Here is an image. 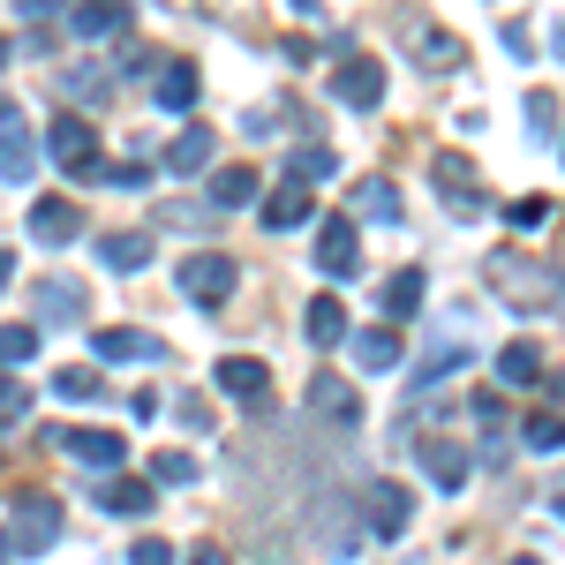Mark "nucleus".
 Returning a JSON list of instances; mask_svg holds the SVG:
<instances>
[{"label": "nucleus", "mask_w": 565, "mask_h": 565, "mask_svg": "<svg viewBox=\"0 0 565 565\" xmlns=\"http://www.w3.org/2000/svg\"><path fill=\"white\" fill-rule=\"evenodd\" d=\"M490 287H498L513 309L535 317V309H551L565 295V271H558V264H535L527 249H498V257H490Z\"/></svg>", "instance_id": "nucleus-1"}, {"label": "nucleus", "mask_w": 565, "mask_h": 565, "mask_svg": "<svg viewBox=\"0 0 565 565\" xmlns=\"http://www.w3.org/2000/svg\"><path fill=\"white\" fill-rule=\"evenodd\" d=\"M234 287H242V264L218 257V249H196V257L181 264V295L196 309H226L234 302Z\"/></svg>", "instance_id": "nucleus-2"}, {"label": "nucleus", "mask_w": 565, "mask_h": 565, "mask_svg": "<svg viewBox=\"0 0 565 565\" xmlns=\"http://www.w3.org/2000/svg\"><path fill=\"white\" fill-rule=\"evenodd\" d=\"M0 535H8V551L39 558V551H53V543H61V505H53V498H15Z\"/></svg>", "instance_id": "nucleus-3"}, {"label": "nucleus", "mask_w": 565, "mask_h": 565, "mask_svg": "<svg viewBox=\"0 0 565 565\" xmlns=\"http://www.w3.org/2000/svg\"><path fill=\"white\" fill-rule=\"evenodd\" d=\"M45 159H53L61 174H84V181H98V167H106V159H98V136H90L84 114H61V121L45 129Z\"/></svg>", "instance_id": "nucleus-4"}, {"label": "nucleus", "mask_w": 565, "mask_h": 565, "mask_svg": "<svg viewBox=\"0 0 565 565\" xmlns=\"http://www.w3.org/2000/svg\"><path fill=\"white\" fill-rule=\"evenodd\" d=\"M407 521H415V490H407V482H370V490H362V535L399 543Z\"/></svg>", "instance_id": "nucleus-5"}, {"label": "nucleus", "mask_w": 565, "mask_h": 565, "mask_svg": "<svg viewBox=\"0 0 565 565\" xmlns=\"http://www.w3.org/2000/svg\"><path fill=\"white\" fill-rule=\"evenodd\" d=\"M332 98H340V106H354V114L385 106V61H377V53H348V61L332 68Z\"/></svg>", "instance_id": "nucleus-6"}, {"label": "nucleus", "mask_w": 565, "mask_h": 565, "mask_svg": "<svg viewBox=\"0 0 565 565\" xmlns=\"http://www.w3.org/2000/svg\"><path fill=\"white\" fill-rule=\"evenodd\" d=\"M317 271L324 279H354L362 271V234H354V218H317Z\"/></svg>", "instance_id": "nucleus-7"}, {"label": "nucleus", "mask_w": 565, "mask_h": 565, "mask_svg": "<svg viewBox=\"0 0 565 565\" xmlns=\"http://www.w3.org/2000/svg\"><path fill=\"white\" fill-rule=\"evenodd\" d=\"M399 45H407V53H415V68H460V61H468V45L452 39V31H437V23H423V15H407V23H399Z\"/></svg>", "instance_id": "nucleus-8"}, {"label": "nucleus", "mask_w": 565, "mask_h": 565, "mask_svg": "<svg viewBox=\"0 0 565 565\" xmlns=\"http://www.w3.org/2000/svg\"><path fill=\"white\" fill-rule=\"evenodd\" d=\"M39 167V151H31V121H23V106L0 90V181H31Z\"/></svg>", "instance_id": "nucleus-9"}, {"label": "nucleus", "mask_w": 565, "mask_h": 565, "mask_svg": "<svg viewBox=\"0 0 565 565\" xmlns=\"http://www.w3.org/2000/svg\"><path fill=\"white\" fill-rule=\"evenodd\" d=\"M430 181L445 189L452 218H476V212H482V181H476V167H468L460 151H437V159H430Z\"/></svg>", "instance_id": "nucleus-10"}, {"label": "nucleus", "mask_w": 565, "mask_h": 565, "mask_svg": "<svg viewBox=\"0 0 565 565\" xmlns=\"http://www.w3.org/2000/svg\"><path fill=\"white\" fill-rule=\"evenodd\" d=\"M76 234H84V204H76V196H39V204H31V242L68 249Z\"/></svg>", "instance_id": "nucleus-11"}, {"label": "nucleus", "mask_w": 565, "mask_h": 565, "mask_svg": "<svg viewBox=\"0 0 565 565\" xmlns=\"http://www.w3.org/2000/svg\"><path fill=\"white\" fill-rule=\"evenodd\" d=\"M309 415H324V423H340V430H354L362 423V392L348 385V377H309Z\"/></svg>", "instance_id": "nucleus-12"}, {"label": "nucleus", "mask_w": 565, "mask_h": 565, "mask_svg": "<svg viewBox=\"0 0 565 565\" xmlns=\"http://www.w3.org/2000/svg\"><path fill=\"white\" fill-rule=\"evenodd\" d=\"M98 505L121 513V521H143V513H159V482L151 476H106L98 482Z\"/></svg>", "instance_id": "nucleus-13"}, {"label": "nucleus", "mask_w": 565, "mask_h": 565, "mask_svg": "<svg viewBox=\"0 0 565 565\" xmlns=\"http://www.w3.org/2000/svg\"><path fill=\"white\" fill-rule=\"evenodd\" d=\"M90 348H98V362H159L167 340H159V332H129V324H98Z\"/></svg>", "instance_id": "nucleus-14"}, {"label": "nucleus", "mask_w": 565, "mask_h": 565, "mask_svg": "<svg viewBox=\"0 0 565 565\" xmlns=\"http://www.w3.org/2000/svg\"><path fill=\"white\" fill-rule=\"evenodd\" d=\"M53 445H61L68 460L98 468V476H114V468H121V452H129V445H121L114 430H53Z\"/></svg>", "instance_id": "nucleus-15"}, {"label": "nucleus", "mask_w": 565, "mask_h": 565, "mask_svg": "<svg viewBox=\"0 0 565 565\" xmlns=\"http://www.w3.org/2000/svg\"><path fill=\"white\" fill-rule=\"evenodd\" d=\"M212 385L226 392V399H242V407H264V399H271V392H264L271 377H264V362H257V354H226V362L212 370Z\"/></svg>", "instance_id": "nucleus-16"}, {"label": "nucleus", "mask_w": 565, "mask_h": 565, "mask_svg": "<svg viewBox=\"0 0 565 565\" xmlns=\"http://www.w3.org/2000/svg\"><path fill=\"white\" fill-rule=\"evenodd\" d=\"M415 460H423V476H430L437 490H460V482H468V445H452V437H423Z\"/></svg>", "instance_id": "nucleus-17"}, {"label": "nucleus", "mask_w": 565, "mask_h": 565, "mask_svg": "<svg viewBox=\"0 0 565 565\" xmlns=\"http://www.w3.org/2000/svg\"><path fill=\"white\" fill-rule=\"evenodd\" d=\"M98 264L121 271V279L143 271V264H151V234H143V226H114V234H98Z\"/></svg>", "instance_id": "nucleus-18"}, {"label": "nucleus", "mask_w": 565, "mask_h": 565, "mask_svg": "<svg viewBox=\"0 0 565 565\" xmlns=\"http://www.w3.org/2000/svg\"><path fill=\"white\" fill-rule=\"evenodd\" d=\"M309 218H317V196H309L302 181H279V189L264 196V226H279V234H287V226H309Z\"/></svg>", "instance_id": "nucleus-19"}, {"label": "nucleus", "mask_w": 565, "mask_h": 565, "mask_svg": "<svg viewBox=\"0 0 565 565\" xmlns=\"http://www.w3.org/2000/svg\"><path fill=\"white\" fill-rule=\"evenodd\" d=\"M159 106H167V114H189V106H196V90H204V76H196V61H159Z\"/></svg>", "instance_id": "nucleus-20"}, {"label": "nucleus", "mask_w": 565, "mask_h": 565, "mask_svg": "<svg viewBox=\"0 0 565 565\" xmlns=\"http://www.w3.org/2000/svg\"><path fill=\"white\" fill-rule=\"evenodd\" d=\"M121 23H129V0H76V15H68L76 39H114Z\"/></svg>", "instance_id": "nucleus-21"}, {"label": "nucleus", "mask_w": 565, "mask_h": 565, "mask_svg": "<svg viewBox=\"0 0 565 565\" xmlns=\"http://www.w3.org/2000/svg\"><path fill=\"white\" fill-rule=\"evenodd\" d=\"M212 143H218V136L204 129V121H196V129H181L174 143H167V174H204V167H212Z\"/></svg>", "instance_id": "nucleus-22"}, {"label": "nucleus", "mask_w": 565, "mask_h": 565, "mask_svg": "<svg viewBox=\"0 0 565 565\" xmlns=\"http://www.w3.org/2000/svg\"><path fill=\"white\" fill-rule=\"evenodd\" d=\"M212 212H242L249 196H257V167H212Z\"/></svg>", "instance_id": "nucleus-23"}, {"label": "nucleus", "mask_w": 565, "mask_h": 565, "mask_svg": "<svg viewBox=\"0 0 565 565\" xmlns=\"http://www.w3.org/2000/svg\"><path fill=\"white\" fill-rule=\"evenodd\" d=\"M302 332H309V348H340L348 340V309H340V295H317L302 317Z\"/></svg>", "instance_id": "nucleus-24"}, {"label": "nucleus", "mask_w": 565, "mask_h": 565, "mask_svg": "<svg viewBox=\"0 0 565 565\" xmlns=\"http://www.w3.org/2000/svg\"><path fill=\"white\" fill-rule=\"evenodd\" d=\"M423 295H430V279H423L415 264H407V271H392V279H385V317H392V324H407V317L423 309Z\"/></svg>", "instance_id": "nucleus-25"}, {"label": "nucleus", "mask_w": 565, "mask_h": 565, "mask_svg": "<svg viewBox=\"0 0 565 565\" xmlns=\"http://www.w3.org/2000/svg\"><path fill=\"white\" fill-rule=\"evenodd\" d=\"M31 302H39V317H68V324H76V317L90 309V295L76 287V279H39V295H31Z\"/></svg>", "instance_id": "nucleus-26"}, {"label": "nucleus", "mask_w": 565, "mask_h": 565, "mask_svg": "<svg viewBox=\"0 0 565 565\" xmlns=\"http://www.w3.org/2000/svg\"><path fill=\"white\" fill-rule=\"evenodd\" d=\"M354 212H362V218H377V226H392V218H399V189H392L385 174L354 181Z\"/></svg>", "instance_id": "nucleus-27"}, {"label": "nucleus", "mask_w": 565, "mask_h": 565, "mask_svg": "<svg viewBox=\"0 0 565 565\" xmlns=\"http://www.w3.org/2000/svg\"><path fill=\"white\" fill-rule=\"evenodd\" d=\"M535 377H543V348L535 340H513L498 354V385H535Z\"/></svg>", "instance_id": "nucleus-28"}, {"label": "nucleus", "mask_w": 565, "mask_h": 565, "mask_svg": "<svg viewBox=\"0 0 565 565\" xmlns=\"http://www.w3.org/2000/svg\"><path fill=\"white\" fill-rule=\"evenodd\" d=\"M354 362H362V370H392V362H399V324L354 332Z\"/></svg>", "instance_id": "nucleus-29"}, {"label": "nucleus", "mask_w": 565, "mask_h": 565, "mask_svg": "<svg viewBox=\"0 0 565 565\" xmlns=\"http://www.w3.org/2000/svg\"><path fill=\"white\" fill-rule=\"evenodd\" d=\"M340 174V159H332V151H317V143H302V151H295V159H287V181H332Z\"/></svg>", "instance_id": "nucleus-30"}, {"label": "nucleus", "mask_w": 565, "mask_h": 565, "mask_svg": "<svg viewBox=\"0 0 565 565\" xmlns=\"http://www.w3.org/2000/svg\"><path fill=\"white\" fill-rule=\"evenodd\" d=\"M39 354V324H0V370H23Z\"/></svg>", "instance_id": "nucleus-31"}, {"label": "nucleus", "mask_w": 565, "mask_h": 565, "mask_svg": "<svg viewBox=\"0 0 565 565\" xmlns=\"http://www.w3.org/2000/svg\"><path fill=\"white\" fill-rule=\"evenodd\" d=\"M61 84H68V98H84V106H106V98H114V76H106V68H68Z\"/></svg>", "instance_id": "nucleus-32"}, {"label": "nucleus", "mask_w": 565, "mask_h": 565, "mask_svg": "<svg viewBox=\"0 0 565 565\" xmlns=\"http://www.w3.org/2000/svg\"><path fill=\"white\" fill-rule=\"evenodd\" d=\"M53 392H61L68 407H84V399H98V392H106V377H98V370H76V362H68V370L53 377Z\"/></svg>", "instance_id": "nucleus-33"}, {"label": "nucleus", "mask_w": 565, "mask_h": 565, "mask_svg": "<svg viewBox=\"0 0 565 565\" xmlns=\"http://www.w3.org/2000/svg\"><path fill=\"white\" fill-rule=\"evenodd\" d=\"M151 482H159V490H174V482H196V452H181V445H167V452L151 460Z\"/></svg>", "instance_id": "nucleus-34"}, {"label": "nucleus", "mask_w": 565, "mask_h": 565, "mask_svg": "<svg viewBox=\"0 0 565 565\" xmlns=\"http://www.w3.org/2000/svg\"><path fill=\"white\" fill-rule=\"evenodd\" d=\"M460 362H468V348H460V340H452V348H437V354H423V370H415V392H430L437 377H452Z\"/></svg>", "instance_id": "nucleus-35"}, {"label": "nucleus", "mask_w": 565, "mask_h": 565, "mask_svg": "<svg viewBox=\"0 0 565 565\" xmlns=\"http://www.w3.org/2000/svg\"><path fill=\"white\" fill-rule=\"evenodd\" d=\"M521 445H527V452H558V445H565V423H558V415H527V423H521Z\"/></svg>", "instance_id": "nucleus-36"}, {"label": "nucleus", "mask_w": 565, "mask_h": 565, "mask_svg": "<svg viewBox=\"0 0 565 565\" xmlns=\"http://www.w3.org/2000/svg\"><path fill=\"white\" fill-rule=\"evenodd\" d=\"M551 129H558V106H551V90H527V136H535V143H551Z\"/></svg>", "instance_id": "nucleus-37"}, {"label": "nucleus", "mask_w": 565, "mask_h": 565, "mask_svg": "<svg viewBox=\"0 0 565 565\" xmlns=\"http://www.w3.org/2000/svg\"><path fill=\"white\" fill-rule=\"evenodd\" d=\"M505 218H513L521 234H535V226L551 218V196H513V204H505Z\"/></svg>", "instance_id": "nucleus-38"}, {"label": "nucleus", "mask_w": 565, "mask_h": 565, "mask_svg": "<svg viewBox=\"0 0 565 565\" xmlns=\"http://www.w3.org/2000/svg\"><path fill=\"white\" fill-rule=\"evenodd\" d=\"M23 407H31V385H23L15 370H0V423H8V415L23 423Z\"/></svg>", "instance_id": "nucleus-39"}, {"label": "nucleus", "mask_w": 565, "mask_h": 565, "mask_svg": "<svg viewBox=\"0 0 565 565\" xmlns=\"http://www.w3.org/2000/svg\"><path fill=\"white\" fill-rule=\"evenodd\" d=\"M98 181H114V189H143L151 167H143V159H121V167H98Z\"/></svg>", "instance_id": "nucleus-40"}, {"label": "nucleus", "mask_w": 565, "mask_h": 565, "mask_svg": "<svg viewBox=\"0 0 565 565\" xmlns=\"http://www.w3.org/2000/svg\"><path fill=\"white\" fill-rule=\"evenodd\" d=\"M476 423L482 430H505V392H476Z\"/></svg>", "instance_id": "nucleus-41"}, {"label": "nucleus", "mask_w": 565, "mask_h": 565, "mask_svg": "<svg viewBox=\"0 0 565 565\" xmlns=\"http://www.w3.org/2000/svg\"><path fill=\"white\" fill-rule=\"evenodd\" d=\"M129 565H174V543H159V535H143L129 551Z\"/></svg>", "instance_id": "nucleus-42"}, {"label": "nucleus", "mask_w": 565, "mask_h": 565, "mask_svg": "<svg viewBox=\"0 0 565 565\" xmlns=\"http://www.w3.org/2000/svg\"><path fill=\"white\" fill-rule=\"evenodd\" d=\"M61 8H68V0H15V15H23V23H45V15H61Z\"/></svg>", "instance_id": "nucleus-43"}, {"label": "nucleus", "mask_w": 565, "mask_h": 565, "mask_svg": "<svg viewBox=\"0 0 565 565\" xmlns=\"http://www.w3.org/2000/svg\"><path fill=\"white\" fill-rule=\"evenodd\" d=\"M181 423L204 437V430H212V407H204V399H181Z\"/></svg>", "instance_id": "nucleus-44"}, {"label": "nucleus", "mask_w": 565, "mask_h": 565, "mask_svg": "<svg viewBox=\"0 0 565 565\" xmlns=\"http://www.w3.org/2000/svg\"><path fill=\"white\" fill-rule=\"evenodd\" d=\"M121 68H129V76H143V68H159V53H151V45H129V53H121Z\"/></svg>", "instance_id": "nucleus-45"}, {"label": "nucleus", "mask_w": 565, "mask_h": 565, "mask_svg": "<svg viewBox=\"0 0 565 565\" xmlns=\"http://www.w3.org/2000/svg\"><path fill=\"white\" fill-rule=\"evenodd\" d=\"M505 53H513V61H527V53H535V39H527L521 23H505Z\"/></svg>", "instance_id": "nucleus-46"}, {"label": "nucleus", "mask_w": 565, "mask_h": 565, "mask_svg": "<svg viewBox=\"0 0 565 565\" xmlns=\"http://www.w3.org/2000/svg\"><path fill=\"white\" fill-rule=\"evenodd\" d=\"M181 565H226V551H218V543H196V551H189Z\"/></svg>", "instance_id": "nucleus-47"}, {"label": "nucleus", "mask_w": 565, "mask_h": 565, "mask_svg": "<svg viewBox=\"0 0 565 565\" xmlns=\"http://www.w3.org/2000/svg\"><path fill=\"white\" fill-rule=\"evenodd\" d=\"M543 505H551V513H558V521H565V476L551 482V498H543Z\"/></svg>", "instance_id": "nucleus-48"}, {"label": "nucleus", "mask_w": 565, "mask_h": 565, "mask_svg": "<svg viewBox=\"0 0 565 565\" xmlns=\"http://www.w3.org/2000/svg\"><path fill=\"white\" fill-rule=\"evenodd\" d=\"M8 279H15V257H8V249H0V295H8Z\"/></svg>", "instance_id": "nucleus-49"}, {"label": "nucleus", "mask_w": 565, "mask_h": 565, "mask_svg": "<svg viewBox=\"0 0 565 565\" xmlns=\"http://www.w3.org/2000/svg\"><path fill=\"white\" fill-rule=\"evenodd\" d=\"M551 61H565V23H558V31H551Z\"/></svg>", "instance_id": "nucleus-50"}, {"label": "nucleus", "mask_w": 565, "mask_h": 565, "mask_svg": "<svg viewBox=\"0 0 565 565\" xmlns=\"http://www.w3.org/2000/svg\"><path fill=\"white\" fill-rule=\"evenodd\" d=\"M543 392H551V399H558V407H565V370H558V377H551V385H543Z\"/></svg>", "instance_id": "nucleus-51"}, {"label": "nucleus", "mask_w": 565, "mask_h": 565, "mask_svg": "<svg viewBox=\"0 0 565 565\" xmlns=\"http://www.w3.org/2000/svg\"><path fill=\"white\" fill-rule=\"evenodd\" d=\"M0 68H8V31H0Z\"/></svg>", "instance_id": "nucleus-52"}, {"label": "nucleus", "mask_w": 565, "mask_h": 565, "mask_svg": "<svg viewBox=\"0 0 565 565\" xmlns=\"http://www.w3.org/2000/svg\"><path fill=\"white\" fill-rule=\"evenodd\" d=\"M505 565H543V558H505Z\"/></svg>", "instance_id": "nucleus-53"}, {"label": "nucleus", "mask_w": 565, "mask_h": 565, "mask_svg": "<svg viewBox=\"0 0 565 565\" xmlns=\"http://www.w3.org/2000/svg\"><path fill=\"white\" fill-rule=\"evenodd\" d=\"M0 558H8V535H0Z\"/></svg>", "instance_id": "nucleus-54"}]
</instances>
